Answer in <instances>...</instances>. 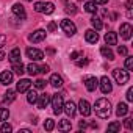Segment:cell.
Returning a JSON list of instances; mask_svg holds the SVG:
<instances>
[{"instance_id":"obj_16","label":"cell","mask_w":133,"mask_h":133,"mask_svg":"<svg viewBox=\"0 0 133 133\" xmlns=\"http://www.w3.org/2000/svg\"><path fill=\"white\" fill-rule=\"evenodd\" d=\"M8 58H10V61H11V64H14V63H21V49H13L11 52H10V55H8Z\"/></svg>"},{"instance_id":"obj_19","label":"cell","mask_w":133,"mask_h":133,"mask_svg":"<svg viewBox=\"0 0 133 133\" xmlns=\"http://www.w3.org/2000/svg\"><path fill=\"white\" fill-rule=\"evenodd\" d=\"M105 42H107L108 45H116V44H117V35H116L114 31H108V33L105 35Z\"/></svg>"},{"instance_id":"obj_12","label":"cell","mask_w":133,"mask_h":133,"mask_svg":"<svg viewBox=\"0 0 133 133\" xmlns=\"http://www.w3.org/2000/svg\"><path fill=\"white\" fill-rule=\"evenodd\" d=\"M63 111H66V114H68V116L74 117V116H75V113H77V110H75V103H74L72 100L66 102V103L63 105Z\"/></svg>"},{"instance_id":"obj_40","label":"cell","mask_w":133,"mask_h":133,"mask_svg":"<svg viewBox=\"0 0 133 133\" xmlns=\"http://www.w3.org/2000/svg\"><path fill=\"white\" fill-rule=\"evenodd\" d=\"M125 96H127V100H128V102H131V100H133V88H128Z\"/></svg>"},{"instance_id":"obj_47","label":"cell","mask_w":133,"mask_h":133,"mask_svg":"<svg viewBox=\"0 0 133 133\" xmlns=\"http://www.w3.org/2000/svg\"><path fill=\"white\" fill-rule=\"evenodd\" d=\"M131 5H133V2H131V0H128V2L125 3V8L127 10H131Z\"/></svg>"},{"instance_id":"obj_50","label":"cell","mask_w":133,"mask_h":133,"mask_svg":"<svg viewBox=\"0 0 133 133\" xmlns=\"http://www.w3.org/2000/svg\"><path fill=\"white\" fill-rule=\"evenodd\" d=\"M21 133H30V130H28V128H22Z\"/></svg>"},{"instance_id":"obj_43","label":"cell","mask_w":133,"mask_h":133,"mask_svg":"<svg viewBox=\"0 0 133 133\" xmlns=\"http://www.w3.org/2000/svg\"><path fill=\"white\" fill-rule=\"evenodd\" d=\"M5 42H6V38H5L3 35H0V47H3V45H5Z\"/></svg>"},{"instance_id":"obj_29","label":"cell","mask_w":133,"mask_h":133,"mask_svg":"<svg viewBox=\"0 0 133 133\" xmlns=\"http://www.w3.org/2000/svg\"><path fill=\"white\" fill-rule=\"evenodd\" d=\"M8 117H10V110L8 108H0V121L5 122V121H8Z\"/></svg>"},{"instance_id":"obj_17","label":"cell","mask_w":133,"mask_h":133,"mask_svg":"<svg viewBox=\"0 0 133 133\" xmlns=\"http://www.w3.org/2000/svg\"><path fill=\"white\" fill-rule=\"evenodd\" d=\"M50 85L53 86V88H61L63 86V77L61 75H58V74H52V77H50Z\"/></svg>"},{"instance_id":"obj_11","label":"cell","mask_w":133,"mask_h":133,"mask_svg":"<svg viewBox=\"0 0 133 133\" xmlns=\"http://www.w3.org/2000/svg\"><path fill=\"white\" fill-rule=\"evenodd\" d=\"M78 111L82 113V116H89L91 114V105L88 103V100H80L78 102Z\"/></svg>"},{"instance_id":"obj_26","label":"cell","mask_w":133,"mask_h":133,"mask_svg":"<svg viewBox=\"0 0 133 133\" xmlns=\"http://www.w3.org/2000/svg\"><path fill=\"white\" fill-rule=\"evenodd\" d=\"M13 71H14L17 75H22V74L25 72V68H24L22 63H14V64H13Z\"/></svg>"},{"instance_id":"obj_4","label":"cell","mask_w":133,"mask_h":133,"mask_svg":"<svg viewBox=\"0 0 133 133\" xmlns=\"http://www.w3.org/2000/svg\"><path fill=\"white\" fill-rule=\"evenodd\" d=\"M50 100H52L53 113H55V114H59V113L63 111V105H64V102H63V96H61V94H53Z\"/></svg>"},{"instance_id":"obj_37","label":"cell","mask_w":133,"mask_h":133,"mask_svg":"<svg viewBox=\"0 0 133 133\" xmlns=\"http://www.w3.org/2000/svg\"><path fill=\"white\" fill-rule=\"evenodd\" d=\"M44 2H36L35 3V11H38V13H42V10H44Z\"/></svg>"},{"instance_id":"obj_6","label":"cell","mask_w":133,"mask_h":133,"mask_svg":"<svg viewBox=\"0 0 133 133\" xmlns=\"http://www.w3.org/2000/svg\"><path fill=\"white\" fill-rule=\"evenodd\" d=\"M99 85H100V91L103 94H110L113 91V85H111V80L108 77H102L99 80Z\"/></svg>"},{"instance_id":"obj_41","label":"cell","mask_w":133,"mask_h":133,"mask_svg":"<svg viewBox=\"0 0 133 133\" xmlns=\"http://www.w3.org/2000/svg\"><path fill=\"white\" fill-rule=\"evenodd\" d=\"M124 125H125L128 130H131V128H133V122H131V119H125V121H124Z\"/></svg>"},{"instance_id":"obj_45","label":"cell","mask_w":133,"mask_h":133,"mask_svg":"<svg viewBox=\"0 0 133 133\" xmlns=\"http://www.w3.org/2000/svg\"><path fill=\"white\" fill-rule=\"evenodd\" d=\"M41 72H42V74H47V72H49V66H47V64L41 66Z\"/></svg>"},{"instance_id":"obj_5","label":"cell","mask_w":133,"mask_h":133,"mask_svg":"<svg viewBox=\"0 0 133 133\" xmlns=\"http://www.w3.org/2000/svg\"><path fill=\"white\" fill-rule=\"evenodd\" d=\"M27 56H28L30 59H33V61H39V59L44 58V53H42V50H39V49L28 47V49H27Z\"/></svg>"},{"instance_id":"obj_15","label":"cell","mask_w":133,"mask_h":133,"mask_svg":"<svg viewBox=\"0 0 133 133\" xmlns=\"http://www.w3.org/2000/svg\"><path fill=\"white\" fill-rule=\"evenodd\" d=\"M11 82H13V74L10 71H3L2 74H0V83H2V85L8 86Z\"/></svg>"},{"instance_id":"obj_22","label":"cell","mask_w":133,"mask_h":133,"mask_svg":"<svg viewBox=\"0 0 133 133\" xmlns=\"http://www.w3.org/2000/svg\"><path fill=\"white\" fill-rule=\"evenodd\" d=\"M25 69H27V72H28L30 75H38V74L41 72V66H38L36 63H30Z\"/></svg>"},{"instance_id":"obj_20","label":"cell","mask_w":133,"mask_h":133,"mask_svg":"<svg viewBox=\"0 0 133 133\" xmlns=\"http://www.w3.org/2000/svg\"><path fill=\"white\" fill-rule=\"evenodd\" d=\"M71 128H72V124L68 119H61L58 122V130H61V131H71Z\"/></svg>"},{"instance_id":"obj_32","label":"cell","mask_w":133,"mask_h":133,"mask_svg":"<svg viewBox=\"0 0 133 133\" xmlns=\"http://www.w3.org/2000/svg\"><path fill=\"white\" fill-rule=\"evenodd\" d=\"M85 10H86L88 13H96V11H97L94 2H88V3H85Z\"/></svg>"},{"instance_id":"obj_7","label":"cell","mask_w":133,"mask_h":133,"mask_svg":"<svg viewBox=\"0 0 133 133\" xmlns=\"http://www.w3.org/2000/svg\"><path fill=\"white\" fill-rule=\"evenodd\" d=\"M83 82H85V86H86V89H88L89 92L96 91V88L99 86V80H97L96 77H85Z\"/></svg>"},{"instance_id":"obj_1","label":"cell","mask_w":133,"mask_h":133,"mask_svg":"<svg viewBox=\"0 0 133 133\" xmlns=\"http://www.w3.org/2000/svg\"><path fill=\"white\" fill-rule=\"evenodd\" d=\"M94 111H96V114L100 119L110 117V114H111V103H110V100H107L103 97L102 99H97L96 103H94Z\"/></svg>"},{"instance_id":"obj_46","label":"cell","mask_w":133,"mask_h":133,"mask_svg":"<svg viewBox=\"0 0 133 133\" xmlns=\"http://www.w3.org/2000/svg\"><path fill=\"white\" fill-rule=\"evenodd\" d=\"M94 3L96 5H105V3H108V0H94Z\"/></svg>"},{"instance_id":"obj_36","label":"cell","mask_w":133,"mask_h":133,"mask_svg":"<svg viewBox=\"0 0 133 133\" xmlns=\"http://www.w3.org/2000/svg\"><path fill=\"white\" fill-rule=\"evenodd\" d=\"M35 88H36V89H42V88H45V82H44L42 78H38V80L35 82Z\"/></svg>"},{"instance_id":"obj_13","label":"cell","mask_w":133,"mask_h":133,"mask_svg":"<svg viewBox=\"0 0 133 133\" xmlns=\"http://www.w3.org/2000/svg\"><path fill=\"white\" fill-rule=\"evenodd\" d=\"M11 10H13V13H14V14H16V16L19 17V19H22V21H24V19L27 17V13H25V8H24V6H22L21 3H14Z\"/></svg>"},{"instance_id":"obj_39","label":"cell","mask_w":133,"mask_h":133,"mask_svg":"<svg viewBox=\"0 0 133 133\" xmlns=\"http://www.w3.org/2000/svg\"><path fill=\"white\" fill-rule=\"evenodd\" d=\"M117 53H119V55H127L128 50H127L125 45H119V47H117Z\"/></svg>"},{"instance_id":"obj_31","label":"cell","mask_w":133,"mask_h":133,"mask_svg":"<svg viewBox=\"0 0 133 133\" xmlns=\"http://www.w3.org/2000/svg\"><path fill=\"white\" fill-rule=\"evenodd\" d=\"M44 128H45L47 131H52V130L55 128V121H53V119H45V122H44Z\"/></svg>"},{"instance_id":"obj_25","label":"cell","mask_w":133,"mask_h":133,"mask_svg":"<svg viewBox=\"0 0 133 133\" xmlns=\"http://www.w3.org/2000/svg\"><path fill=\"white\" fill-rule=\"evenodd\" d=\"M38 97H39V96L36 94V91H30V89L27 91V102H28V103H31V105L36 103V102H38Z\"/></svg>"},{"instance_id":"obj_38","label":"cell","mask_w":133,"mask_h":133,"mask_svg":"<svg viewBox=\"0 0 133 133\" xmlns=\"http://www.w3.org/2000/svg\"><path fill=\"white\" fill-rule=\"evenodd\" d=\"M75 61H77V66H78V68H83V66H86V64L89 63V61H88V58H82V59H78V58H77Z\"/></svg>"},{"instance_id":"obj_21","label":"cell","mask_w":133,"mask_h":133,"mask_svg":"<svg viewBox=\"0 0 133 133\" xmlns=\"http://www.w3.org/2000/svg\"><path fill=\"white\" fill-rule=\"evenodd\" d=\"M127 113H128V107H127V103L121 102V103L117 105V108H116V116H117V117H124Z\"/></svg>"},{"instance_id":"obj_51","label":"cell","mask_w":133,"mask_h":133,"mask_svg":"<svg viewBox=\"0 0 133 133\" xmlns=\"http://www.w3.org/2000/svg\"><path fill=\"white\" fill-rule=\"evenodd\" d=\"M27 2H31V0H27Z\"/></svg>"},{"instance_id":"obj_42","label":"cell","mask_w":133,"mask_h":133,"mask_svg":"<svg viewBox=\"0 0 133 133\" xmlns=\"http://www.w3.org/2000/svg\"><path fill=\"white\" fill-rule=\"evenodd\" d=\"M47 28H49V31H55V30H56V24H55V22H50Z\"/></svg>"},{"instance_id":"obj_10","label":"cell","mask_w":133,"mask_h":133,"mask_svg":"<svg viewBox=\"0 0 133 133\" xmlns=\"http://www.w3.org/2000/svg\"><path fill=\"white\" fill-rule=\"evenodd\" d=\"M30 86H31V82H30L28 78H22V80L17 82L16 89H17V92H27V91L30 89Z\"/></svg>"},{"instance_id":"obj_14","label":"cell","mask_w":133,"mask_h":133,"mask_svg":"<svg viewBox=\"0 0 133 133\" xmlns=\"http://www.w3.org/2000/svg\"><path fill=\"white\" fill-rule=\"evenodd\" d=\"M85 39L89 42V44H96L99 41V35L96 33V30H86L85 31Z\"/></svg>"},{"instance_id":"obj_9","label":"cell","mask_w":133,"mask_h":133,"mask_svg":"<svg viewBox=\"0 0 133 133\" xmlns=\"http://www.w3.org/2000/svg\"><path fill=\"white\" fill-rule=\"evenodd\" d=\"M28 39L31 42H41V41H44L45 39V30H36V31H33L28 36Z\"/></svg>"},{"instance_id":"obj_23","label":"cell","mask_w":133,"mask_h":133,"mask_svg":"<svg viewBox=\"0 0 133 133\" xmlns=\"http://www.w3.org/2000/svg\"><path fill=\"white\" fill-rule=\"evenodd\" d=\"M100 53H102V55H103L105 58H108L110 61H111V59H114V53L111 52V49H110V45H108V47H107V45H103V47L100 49Z\"/></svg>"},{"instance_id":"obj_24","label":"cell","mask_w":133,"mask_h":133,"mask_svg":"<svg viewBox=\"0 0 133 133\" xmlns=\"http://www.w3.org/2000/svg\"><path fill=\"white\" fill-rule=\"evenodd\" d=\"M14 99H16V92H14L13 89H8V91L5 92L3 102H5V103H11V102H14Z\"/></svg>"},{"instance_id":"obj_2","label":"cell","mask_w":133,"mask_h":133,"mask_svg":"<svg viewBox=\"0 0 133 133\" xmlns=\"http://www.w3.org/2000/svg\"><path fill=\"white\" fill-rule=\"evenodd\" d=\"M113 77H114V80H116V83H117L119 86L128 83V80H130V74H128V71H124V69H119V68L113 69Z\"/></svg>"},{"instance_id":"obj_8","label":"cell","mask_w":133,"mask_h":133,"mask_svg":"<svg viewBox=\"0 0 133 133\" xmlns=\"http://www.w3.org/2000/svg\"><path fill=\"white\" fill-rule=\"evenodd\" d=\"M131 33H133V28H131V25L130 24H122L121 25V36L125 39V41H128L130 38H131Z\"/></svg>"},{"instance_id":"obj_44","label":"cell","mask_w":133,"mask_h":133,"mask_svg":"<svg viewBox=\"0 0 133 133\" xmlns=\"http://www.w3.org/2000/svg\"><path fill=\"white\" fill-rule=\"evenodd\" d=\"M78 56H80V52H72L71 53V59H77Z\"/></svg>"},{"instance_id":"obj_30","label":"cell","mask_w":133,"mask_h":133,"mask_svg":"<svg viewBox=\"0 0 133 133\" xmlns=\"http://www.w3.org/2000/svg\"><path fill=\"white\" fill-rule=\"evenodd\" d=\"M55 11V5L52 3V2H47L45 5H44V10H42V13H45V14H52Z\"/></svg>"},{"instance_id":"obj_48","label":"cell","mask_w":133,"mask_h":133,"mask_svg":"<svg viewBox=\"0 0 133 133\" xmlns=\"http://www.w3.org/2000/svg\"><path fill=\"white\" fill-rule=\"evenodd\" d=\"M80 128H86V122L85 121H80Z\"/></svg>"},{"instance_id":"obj_18","label":"cell","mask_w":133,"mask_h":133,"mask_svg":"<svg viewBox=\"0 0 133 133\" xmlns=\"http://www.w3.org/2000/svg\"><path fill=\"white\" fill-rule=\"evenodd\" d=\"M49 102H50V96L49 94H42V96H39L38 97V108H41V110H44L47 105H49Z\"/></svg>"},{"instance_id":"obj_34","label":"cell","mask_w":133,"mask_h":133,"mask_svg":"<svg viewBox=\"0 0 133 133\" xmlns=\"http://www.w3.org/2000/svg\"><path fill=\"white\" fill-rule=\"evenodd\" d=\"M66 13H69V14H75L77 13V6L74 3H68L66 5Z\"/></svg>"},{"instance_id":"obj_33","label":"cell","mask_w":133,"mask_h":133,"mask_svg":"<svg viewBox=\"0 0 133 133\" xmlns=\"http://www.w3.org/2000/svg\"><path fill=\"white\" fill-rule=\"evenodd\" d=\"M0 131H2V133H11V131H13V127H11V124L5 122L2 127H0Z\"/></svg>"},{"instance_id":"obj_3","label":"cell","mask_w":133,"mask_h":133,"mask_svg":"<svg viewBox=\"0 0 133 133\" xmlns=\"http://www.w3.org/2000/svg\"><path fill=\"white\" fill-rule=\"evenodd\" d=\"M59 25H61L63 31H64L66 35H68V36H74V35H75V31H77L75 24H74L72 21H69V19H63Z\"/></svg>"},{"instance_id":"obj_27","label":"cell","mask_w":133,"mask_h":133,"mask_svg":"<svg viewBox=\"0 0 133 133\" xmlns=\"http://www.w3.org/2000/svg\"><path fill=\"white\" fill-rule=\"evenodd\" d=\"M91 25H92L96 30H102V28H103V24H102V21H100L97 16H94V17L91 19Z\"/></svg>"},{"instance_id":"obj_28","label":"cell","mask_w":133,"mask_h":133,"mask_svg":"<svg viewBox=\"0 0 133 133\" xmlns=\"http://www.w3.org/2000/svg\"><path fill=\"white\" fill-rule=\"evenodd\" d=\"M107 130H108V131H119V130H121V122H117V121H114V122H111V124H108V127H107Z\"/></svg>"},{"instance_id":"obj_35","label":"cell","mask_w":133,"mask_h":133,"mask_svg":"<svg viewBox=\"0 0 133 133\" xmlns=\"http://www.w3.org/2000/svg\"><path fill=\"white\" fill-rule=\"evenodd\" d=\"M125 68H127V71H133V56L125 58Z\"/></svg>"},{"instance_id":"obj_49","label":"cell","mask_w":133,"mask_h":133,"mask_svg":"<svg viewBox=\"0 0 133 133\" xmlns=\"http://www.w3.org/2000/svg\"><path fill=\"white\" fill-rule=\"evenodd\" d=\"M3 58H5V53H3V52H2V50H0V61H2V59H3Z\"/></svg>"}]
</instances>
